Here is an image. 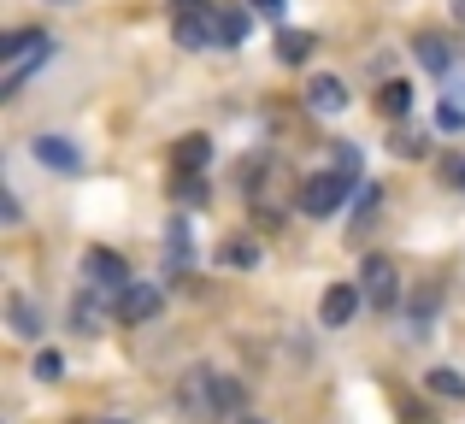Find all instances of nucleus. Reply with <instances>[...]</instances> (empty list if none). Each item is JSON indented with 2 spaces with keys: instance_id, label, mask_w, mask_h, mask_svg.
<instances>
[{
  "instance_id": "1",
  "label": "nucleus",
  "mask_w": 465,
  "mask_h": 424,
  "mask_svg": "<svg viewBox=\"0 0 465 424\" xmlns=\"http://www.w3.org/2000/svg\"><path fill=\"white\" fill-rule=\"evenodd\" d=\"M0 59H6V77H0V101H12V94L24 89V83L35 77V71L54 59V42H47L42 30H18L0 42Z\"/></svg>"
},
{
  "instance_id": "6",
  "label": "nucleus",
  "mask_w": 465,
  "mask_h": 424,
  "mask_svg": "<svg viewBox=\"0 0 465 424\" xmlns=\"http://www.w3.org/2000/svg\"><path fill=\"white\" fill-rule=\"evenodd\" d=\"M83 277H89L94 289H106V295H118V289L130 283V265L118 260L113 248H89V253H83Z\"/></svg>"
},
{
  "instance_id": "5",
  "label": "nucleus",
  "mask_w": 465,
  "mask_h": 424,
  "mask_svg": "<svg viewBox=\"0 0 465 424\" xmlns=\"http://www.w3.org/2000/svg\"><path fill=\"white\" fill-rule=\"evenodd\" d=\"M159 301H165V295H159V283H136V277H130V283L113 295V312L124 324H142V319H153V312H159Z\"/></svg>"
},
{
  "instance_id": "3",
  "label": "nucleus",
  "mask_w": 465,
  "mask_h": 424,
  "mask_svg": "<svg viewBox=\"0 0 465 424\" xmlns=\"http://www.w3.org/2000/svg\"><path fill=\"white\" fill-rule=\"evenodd\" d=\"M360 289H365V301H371L377 312H395L401 307V271H395V260H389V253H371V260L360 265Z\"/></svg>"
},
{
  "instance_id": "22",
  "label": "nucleus",
  "mask_w": 465,
  "mask_h": 424,
  "mask_svg": "<svg viewBox=\"0 0 465 424\" xmlns=\"http://www.w3.org/2000/svg\"><path fill=\"white\" fill-rule=\"evenodd\" d=\"M436 124H442V130H465V106H442V113H436Z\"/></svg>"
},
{
  "instance_id": "8",
  "label": "nucleus",
  "mask_w": 465,
  "mask_h": 424,
  "mask_svg": "<svg viewBox=\"0 0 465 424\" xmlns=\"http://www.w3.org/2000/svg\"><path fill=\"white\" fill-rule=\"evenodd\" d=\"M35 165H47V172H83V148L77 142H65V136H35Z\"/></svg>"
},
{
  "instance_id": "14",
  "label": "nucleus",
  "mask_w": 465,
  "mask_h": 424,
  "mask_svg": "<svg viewBox=\"0 0 465 424\" xmlns=\"http://www.w3.org/2000/svg\"><path fill=\"white\" fill-rule=\"evenodd\" d=\"M412 54H419V65H424V71H436V77L454 65V54H448L442 35H419V42H412Z\"/></svg>"
},
{
  "instance_id": "19",
  "label": "nucleus",
  "mask_w": 465,
  "mask_h": 424,
  "mask_svg": "<svg viewBox=\"0 0 465 424\" xmlns=\"http://www.w3.org/2000/svg\"><path fill=\"white\" fill-rule=\"evenodd\" d=\"M218 260H224V265H253V260H260V248H253V242H224Z\"/></svg>"
},
{
  "instance_id": "16",
  "label": "nucleus",
  "mask_w": 465,
  "mask_h": 424,
  "mask_svg": "<svg viewBox=\"0 0 465 424\" xmlns=\"http://www.w3.org/2000/svg\"><path fill=\"white\" fill-rule=\"evenodd\" d=\"M218 30H224V47H242V42H248V12L224 6V12H218Z\"/></svg>"
},
{
  "instance_id": "2",
  "label": "nucleus",
  "mask_w": 465,
  "mask_h": 424,
  "mask_svg": "<svg viewBox=\"0 0 465 424\" xmlns=\"http://www.w3.org/2000/svg\"><path fill=\"white\" fill-rule=\"evenodd\" d=\"M353 189H360V183H353L348 172H318V177L301 183V212H307V218H336L341 207H348Z\"/></svg>"
},
{
  "instance_id": "18",
  "label": "nucleus",
  "mask_w": 465,
  "mask_h": 424,
  "mask_svg": "<svg viewBox=\"0 0 465 424\" xmlns=\"http://www.w3.org/2000/svg\"><path fill=\"white\" fill-rule=\"evenodd\" d=\"M165 253H171V271H183V265L194 260V242L183 236V224H171V242H165Z\"/></svg>"
},
{
  "instance_id": "24",
  "label": "nucleus",
  "mask_w": 465,
  "mask_h": 424,
  "mask_svg": "<svg viewBox=\"0 0 465 424\" xmlns=\"http://www.w3.org/2000/svg\"><path fill=\"white\" fill-rule=\"evenodd\" d=\"M448 177H454V183L465 189V160H454V165H448Z\"/></svg>"
},
{
  "instance_id": "13",
  "label": "nucleus",
  "mask_w": 465,
  "mask_h": 424,
  "mask_svg": "<svg viewBox=\"0 0 465 424\" xmlns=\"http://www.w3.org/2000/svg\"><path fill=\"white\" fill-rule=\"evenodd\" d=\"M6 307H12V330H18L24 342H35V336L47 330V324H42V312H35V301H30V295H12Z\"/></svg>"
},
{
  "instance_id": "9",
  "label": "nucleus",
  "mask_w": 465,
  "mask_h": 424,
  "mask_svg": "<svg viewBox=\"0 0 465 424\" xmlns=\"http://www.w3.org/2000/svg\"><path fill=\"white\" fill-rule=\"evenodd\" d=\"M101 295H106V289H101ZM101 295H94V283H89L77 301H71V330H77V336H94V330H101V319H106Z\"/></svg>"
},
{
  "instance_id": "25",
  "label": "nucleus",
  "mask_w": 465,
  "mask_h": 424,
  "mask_svg": "<svg viewBox=\"0 0 465 424\" xmlns=\"http://www.w3.org/2000/svg\"><path fill=\"white\" fill-rule=\"evenodd\" d=\"M454 12H460V18H465V0H454Z\"/></svg>"
},
{
  "instance_id": "15",
  "label": "nucleus",
  "mask_w": 465,
  "mask_h": 424,
  "mask_svg": "<svg viewBox=\"0 0 465 424\" xmlns=\"http://www.w3.org/2000/svg\"><path fill=\"white\" fill-rule=\"evenodd\" d=\"M206 160H213V142H206V136L177 142V165H183V172H206Z\"/></svg>"
},
{
  "instance_id": "4",
  "label": "nucleus",
  "mask_w": 465,
  "mask_h": 424,
  "mask_svg": "<svg viewBox=\"0 0 465 424\" xmlns=\"http://www.w3.org/2000/svg\"><path fill=\"white\" fill-rule=\"evenodd\" d=\"M177 42L183 47H224V30H218V12L206 0H194L189 12H177Z\"/></svg>"
},
{
  "instance_id": "20",
  "label": "nucleus",
  "mask_w": 465,
  "mask_h": 424,
  "mask_svg": "<svg viewBox=\"0 0 465 424\" xmlns=\"http://www.w3.org/2000/svg\"><path fill=\"white\" fill-rule=\"evenodd\" d=\"M59 371H65V360H59L54 348H47V354H35V378H42V383H59Z\"/></svg>"
},
{
  "instance_id": "7",
  "label": "nucleus",
  "mask_w": 465,
  "mask_h": 424,
  "mask_svg": "<svg viewBox=\"0 0 465 424\" xmlns=\"http://www.w3.org/2000/svg\"><path fill=\"white\" fill-rule=\"evenodd\" d=\"M360 301H365L360 283H330V295L318 301V319H324V330H341V324L360 312Z\"/></svg>"
},
{
  "instance_id": "27",
  "label": "nucleus",
  "mask_w": 465,
  "mask_h": 424,
  "mask_svg": "<svg viewBox=\"0 0 465 424\" xmlns=\"http://www.w3.org/2000/svg\"><path fill=\"white\" fill-rule=\"evenodd\" d=\"M106 424H124V419H106Z\"/></svg>"
},
{
  "instance_id": "23",
  "label": "nucleus",
  "mask_w": 465,
  "mask_h": 424,
  "mask_svg": "<svg viewBox=\"0 0 465 424\" xmlns=\"http://www.w3.org/2000/svg\"><path fill=\"white\" fill-rule=\"evenodd\" d=\"M253 6H260V12H272V18H283V6H289V0H253Z\"/></svg>"
},
{
  "instance_id": "21",
  "label": "nucleus",
  "mask_w": 465,
  "mask_h": 424,
  "mask_svg": "<svg viewBox=\"0 0 465 424\" xmlns=\"http://www.w3.org/2000/svg\"><path fill=\"white\" fill-rule=\"evenodd\" d=\"M336 172H348V177H353V183H360V153H353V148H348V142H341V148H336Z\"/></svg>"
},
{
  "instance_id": "17",
  "label": "nucleus",
  "mask_w": 465,
  "mask_h": 424,
  "mask_svg": "<svg viewBox=\"0 0 465 424\" xmlns=\"http://www.w3.org/2000/svg\"><path fill=\"white\" fill-rule=\"evenodd\" d=\"M424 383H430V389L442 395V401H460V395H465V378H460L454 366H436V371H430V378H424Z\"/></svg>"
},
{
  "instance_id": "11",
  "label": "nucleus",
  "mask_w": 465,
  "mask_h": 424,
  "mask_svg": "<svg viewBox=\"0 0 465 424\" xmlns=\"http://www.w3.org/2000/svg\"><path fill=\"white\" fill-rule=\"evenodd\" d=\"M307 106L312 113H341V106H348V89H341L336 77H312L307 83Z\"/></svg>"
},
{
  "instance_id": "10",
  "label": "nucleus",
  "mask_w": 465,
  "mask_h": 424,
  "mask_svg": "<svg viewBox=\"0 0 465 424\" xmlns=\"http://www.w3.org/2000/svg\"><path fill=\"white\" fill-rule=\"evenodd\" d=\"M312 47H318L312 30H277V59H283V65H307Z\"/></svg>"
},
{
  "instance_id": "12",
  "label": "nucleus",
  "mask_w": 465,
  "mask_h": 424,
  "mask_svg": "<svg viewBox=\"0 0 465 424\" xmlns=\"http://www.w3.org/2000/svg\"><path fill=\"white\" fill-rule=\"evenodd\" d=\"M377 113H383V118H407L412 113V83L389 77L383 89H377Z\"/></svg>"
},
{
  "instance_id": "26",
  "label": "nucleus",
  "mask_w": 465,
  "mask_h": 424,
  "mask_svg": "<svg viewBox=\"0 0 465 424\" xmlns=\"http://www.w3.org/2000/svg\"><path fill=\"white\" fill-rule=\"evenodd\" d=\"M242 424H265V419H242Z\"/></svg>"
}]
</instances>
